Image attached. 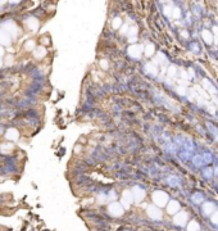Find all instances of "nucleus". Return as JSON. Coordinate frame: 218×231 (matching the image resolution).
<instances>
[{
    "label": "nucleus",
    "mask_w": 218,
    "mask_h": 231,
    "mask_svg": "<svg viewBox=\"0 0 218 231\" xmlns=\"http://www.w3.org/2000/svg\"><path fill=\"white\" fill-rule=\"evenodd\" d=\"M115 198H117V194H115V191H110L109 199H110V200H115Z\"/></svg>",
    "instance_id": "34"
},
{
    "label": "nucleus",
    "mask_w": 218,
    "mask_h": 231,
    "mask_svg": "<svg viewBox=\"0 0 218 231\" xmlns=\"http://www.w3.org/2000/svg\"><path fill=\"white\" fill-rule=\"evenodd\" d=\"M195 202H201L203 200V196H201V194H198V195H194V198H192Z\"/></svg>",
    "instance_id": "33"
},
{
    "label": "nucleus",
    "mask_w": 218,
    "mask_h": 231,
    "mask_svg": "<svg viewBox=\"0 0 218 231\" xmlns=\"http://www.w3.org/2000/svg\"><path fill=\"white\" fill-rule=\"evenodd\" d=\"M5 137L8 139V140L16 141V140H18V137H19V132L17 131L16 128H8L7 132H5Z\"/></svg>",
    "instance_id": "11"
},
{
    "label": "nucleus",
    "mask_w": 218,
    "mask_h": 231,
    "mask_svg": "<svg viewBox=\"0 0 218 231\" xmlns=\"http://www.w3.org/2000/svg\"><path fill=\"white\" fill-rule=\"evenodd\" d=\"M132 202H134V198H132V192H131L130 190H124L123 191V195H122V199H121V205L123 207L124 209H128L131 204H132Z\"/></svg>",
    "instance_id": "4"
},
{
    "label": "nucleus",
    "mask_w": 218,
    "mask_h": 231,
    "mask_svg": "<svg viewBox=\"0 0 218 231\" xmlns=\"http://www.w3.org/2000/svg\"><path fill=\"white\" fill-rule=\"evenodd\" d=\"M172 16H173L174 18H180V16H181L180 9H178V8H173V9H172Z\"/></svg>",
    "instance_id": "28"
},
{
    "label": "nucleus",
    "mask_w": 218,
    "mask_h": 231,
    "mask_svg": "<svg viewBox=\"0 0 218 231\" xmlns=\"http://www.w3.org/2000/svg\"><path fill=\"white\" fill-rule=\"evenodd\" d=\"M11 44V36L5 31L0 30V46H8Z\"/></svg>",
    "instance_id": "12"
},
{
    "label": "nucleus",
    "mask_w": 218,
    "mask_h": 231,
    "mask_svg": "<svg viewBox=\"0 0 218 231\" xmlns=\"http://www.w3.org/2000/svg\"><path fill=\"white\" fill-rule=\"evenodd\" d=\"M4 53H5V50H4V48L3 46H0V58H2L4 55Z\"/></svg>",
    "instance_id": "37"
},
{
    "label": "nucleus",
    "mask_w": 218,
    "mask_h": 231,
    "mask_svg": "<svg viewBox=\"0 0 218 231\" xmlns=\"http://www.w3.org/2000/svg\"><path fill=\"white\" fill-rule=\"evenodd\" d=\"M25 49L28 50V51L35 50V41H33V40H28L26 44H25Z\"/></svg>",
    "instance_id": "21"
},
{
    "label": "nucleus",
    "mask_w": 218,
    "mask_h": 231,
    "mask_svg": "<svg viewBox=\"0 0 218 231\" xmlns=\"http://www.w3.org/2000/svg\"><path fill=\"white\" fill-rule=\"evenodd\" d=\"M212 222L213 223H218V213L212 214Z\"/></svg>",
    "instance_id": "32"
},
{
    "label": "nucleus",
    "mask_w": 218,
    "mask_h": 231,
    "mask_svg": "<svg viewBox=\"0 0 218 231\" xmlns=\"http://www.w3.org/2000/svg\"><path fill=\"white\" fill-rule=\"evenodd\" d=\"M14 63V57L12 54H9L5 57V66H12Z\"/></svg>",
    "instance_id": "23"
},
{
    "label": "nucleus",
    "mask_w": 218,
    "mask_h": 231,
    "mask_svg": "<svg viewBox=\"0 0 218 231\" xmlns=\"http://www.w3.org/2000/svg\"><path fill=\"white\" fill-rule=\"evenodd\" d=\"M157 62H158V63H166V62H167V59H166V57H164L163 54H162V53H159V54H158V57H157Z\"/></svg>",
    "instance_id": "26"
},
{
    "label": "nucleus",
    "mask_w": 218,
    "mask_h": 231,
    "mask_svg": "<svg viewBox=\"0 0 218 231\" xmlns=\"http://www.w3.org/2000/svg\"><path fill=\"white\" fill-rule=\"evenodd\" d=\"M174 75H176V67H174V66H171V67H169V69H168V76L173 77Z\"/></svg>",
    "instance_id": "29"
},
{
    "label": "nucleus",
    "mask_w": 218,
    "mask_h": 231,
    "mask_svg": "<svg viewBox=\"0 0 218 231\" xmlns=\"http://www.w3.org/2000/svg\"><path fill=\"white\" fill-rule=\"evenodd\" d=\"M201 36H203V38L205 40V42H208V44H212V41H213V36H212V32H210V31L204 30V31L201 32Z\"/></svg>",
    "instance_id": "16"
},
{
    "label": "nucleus",
    "mask_w": 218,
    "mask_h": 231,
    "mask_svg": "<svg viewBox=\"0 0 218 231\" xmlns=\"http://www.w3.org/2000/svg\"><path fill=\"white\" fill-rule=\"evenodd\" d=\"M210 172H212V170H207V171H205V176L209 177V176H210Z\"/></svg>",
    "instance_id": "38"
},
{
    "label": "nucleus",
    "mask_w": 218,
    "mask_h": 231,
    "mask_svg": "<svg viewBox=\"0 0 218 231\" xmlns=\"http://www.w3.org/2000/svg\"><path fill=\"white\" fill-rule=\"evenodd\" d=\"M167 211L169 214H176L178 211H180V204H178L177 200H171L167 204Z\"/></svg>",
    "instance_id": "10"
},
{
    "label": "nucleus",
    "mask_w": 218,
    "mask_h": 231,
    "mask_svg": "<svg viewBox=\"0 0 218 231\" xmlns=\"http://www.w3.org/2000/svg\"><path fill=\"white\" fill-rule=\"evenodd\" d=\"M130 41H131V42H135V41H136V37H131Z\"/></svg>",
    "instance_id": "42"
},
{
    "label": "nucleus",
    "mask_w": 218,
    "mask_h": 231,
    "mask_svg": "<svg viewBox=\"0 0 218 231\" xmlns=\"http://www.w3.org/2000/svg\"><path fill=\"white\" fill-rule=\"evenodd\" d=\"M136 33H137V27L136 26H134V27H131L128 28V32H127V35L131 37H136Z\"/></svg>",
    "instance_id": "22"
},
{
    "label": "nucleus",
    "mask_w": 218,
    "mask_h": 231,
    "mask_svg": "<svg viewBox=\"0 0 218 231\" xmlns=\"http://www.w3.org/2000/svg\"><path fill=\"white\" fill-rule=\"evenodd\" d=\"M3 4H4V2H0V8L3 7Z\"/></svg>",
    "instance_id": "44"
},
{
    "label": "nucleus",
    "mask_w": 218,
    "mask_h": 231,
    "mask_svg": "<svg viewBox=\"0 0 218 231\" xmlns=\"http://www.w3.org/2000/svg\"><path fill=\"white\" fill-rule=\"evenodd\" d=\"M131 192H132V198L136 203H140V202L145 198V190L141 189V187H139V186H135L134 189L131 190Z\"/></svg>",
    "instance_id": "7"
},
{
    "label": "nucleus",
    "mask_w": 218,
    "mask_h": 231,
    "mask_svg": "<svg viewBox=\"0 0 218 231\" xmlns=\"http://www.w3.org/2000/svg\"><path fill=\"white\" fill-rule=\"evenodd\" d=\"M2 30L3 31H5L9 36H12L13 38H16L17 35H18V27L17 25L14 23L13 21H7V22H4L3 25H2Z\"/></svg>",
    "instance_id": "2"
},
{
    "label": "nucleus",
    "mask_w": 218,
    "mask_h": 231,
    "mask_svg": "<svg viewBox=\"0 0 218 231\" xmlns=\"http://www.w3.org/2000/svg\"><path fill=\"white\" fill-rule=\"evenodd\" d=\"M106 199V196L104 195V194H100L99 195V198H98V200H99V203H103V202Z\"/></svg>",
    "instance_id": "35"
},
{
    "label": "nucleus",
    "mask_w": 218,
    "mask_h": 231,
    "mask_svg": "<svg viewBox=\"0 0 218 231\" xmlns=\"http://www.w3.org/2000/svg\"><path fill=\"white\" fill-rule=\"evenodd\" d=\"M108 212L113 217H121L123 214V207L121 205L117 202H112L109 205H108Z\"/></svg>",
    "instance_id": "3"
},
{
    "label": "nucleus",
    "mask_w": 218,
    "mask_h": 231,
    "mask_svg": "<svg viewBox=\"0 0 218 231\" xmlns=\"http://www.w3.org/2000/svg\"><path fill=\"white\" fill-rule=\"evenodd\" d=\"M199 229H200V226L196 221H191V222L187 225V231H199Z\"/></svg>",
    "instance_id": "18"
},
{
    "label": "nucleus",
    "mask_w": 218,
    "mask_h": 231,
    "mask_svg": "<svg viewBox=\"0 0 218 231\" xmlns=\"http://www.w3.org/2000/svg\"><path fill=\"white\" fill-rule=\"evenodd\" d=\"M186 221H187V214L185 213V212H180V213H177L173 218L174 225H177V226H183L186 223Z\"/></svg>",
    "instance_id": "9"
},
{
    "label": "nucleus",
    "mask_w": 218,
    "mask_h": 231,
    "mask_svg": "<svg viewBox=\"0 0 218 231\" xmlns=\"http://www.w3.org/2000/svg\"><path fill=\"white\" fill-rule=\"evenodd\" d=\"M146 212H148L149 217L153 218V220H157V221H158V220L162 218V212H161V209H159L158 207H155V205H149L148 209H146Z\"/></svg>",
    "instance_id": "6"
},
{
    "label": "nucleus",
    "mask_w": 218,
    "mask_h": 231,
    "mask_svg": "<svg viewBox=\"0 0 218 231\" xmlns=\"http://www.w3.org/2000/svg\"><path fill=\"white\" fill-rule=\"evenodd\" d=\"M112 26L114 30H117V28H119L121 26H122V19H121L119 17H115L113 21H112Z\"/></svg>",
    "instance_id": "20"
},
{
    "label": "nucleus",
    "mask_w": 218,
    "mask_h": 231,
    "mask_svg": "<svg viewBox=\"0 0 218 231\" xmlns=\"http://www.w3.org/2000/svg\"><path fill=\"white\" fill-rule=\"evenodd\" d=\"M33 55H35L36 58H38V59H41V58H44L46 55V49H45V46H37L35 50H33Z\"/></svg>",
    "instance_id": "14"
},
{
    "label": "nucleus",
    "mask_w": 218,
    "mask_h": 231,
    "mask_svg": "<svg viewBox=\"0 0 218 231\" xmlns=\"http://www.w3.org/2000/svg\"><path fill=\"white\" fill-rule=\"evenodd\" d=\"M164 13H166V16H172V8L171 7H166L164 8Z\"/></svg>",
    "instance_id": "31"
},
{
    "label": "nucleus",
    "mask_w": 218,
    "mask_h": 231,
    "mask_svg": "<svg viewBox=\"0 0 218 231\" xmlns=\"http://www.w3.org/2000/svg\"><path fill=\"white\" fill-rule=\"evenodd\" d=\"M128 26L127 25H124V26H121V33L122 35H127V32H128Z\"/></svg>",
    "instance_id": "30"
},
{
    "label": "nucleus",
    "mask_w": 218,
    "mask_h": 231,
    "mask_svg": "<svg viewBox=\"0 0 218 231\" xmlns=\"http://www.w3.org/2000/svg\"><path fill=\"white\" fill-rule=\"evenodd\" d=\"M213 211H214V205H213L212 203H205V204H203V212H204L205 214H210Z\"/></svg>",
    "instance_id": "17"
},
{
    "label": "nucleus",
    "mask_w": 218,
    "mask_h": 231,
    "mask_svg": "<svg viewBox=\"0 0 218 231\" xmlns=\"http://www.w3.org/2000/svg\"><path fill=\"white\" fill-rule=\"evenodd\" d=\"M189 75H190V76H191V77H192V76H194V72H192V69H190V71H189Z\"/></svg>",
    "instance_id": "43"
},
{
    "label": "nucleus",
    "mask_w": 218,
    "mask_h": 231,
    "mask_svg": "<svg viewBox=\"0 0 218 231\" xmlns=\"http://www.w3.org/2000/svg\"><path fill=\"white\" fill-rule=\"evenodd\" d=\"M154 50H155V48H154L153 44H148L145 46V55L146 57H152L154 54Z\"/></svg>",
    "instance_id": "19"
},
{
    "label": "nucleus",
    "mask_w": 218,
    "mask_h": 231,
    "mask_svg": "<svg viewBox=\"0 0 218 231\" xmlns=\"http://www.w3.org/2000/svg\"><path fill=\"white\" fill-rule=\"evenodd\" d=\"M26 26L28 27V30H31L32 32H36L38 30V26H40V23L35 18V17H28L26 19Z\"/></svg>",
    "instance_id": "8"
},
{
    "label": "nucleus",
    "mask_w": 218,
    "mask_h": 231,
    "mask_svg": "<svg viewBox=\"0 0 218 231\" xmlns=\"http://www.w3.org/2000/svg\"><path fill=\"white\" fill-rule=\"evenodd\" d=\"M181 35H182L183 37H187V36H189V35H187V32H186V31H182V32H181Z\"/></svg>",
    "instance_id": "40"
},
{
    "label": "nucleus",
    "mask_w": 218,
    "mask_h": 231,
    "mask_svg": "<svg viewBox=\"0 0 218 231\" xmlns=\"http://www.w3.org/2000/svg\"><path fill=\"white\" fill-rule=\"evenodd\" d=\"M2 64H3V62H2V58H0V67H2Z\"/></svg>",
    "instance_id": "45"
},
{
    "label": "nucleus",
    "mask_w": 218,
    "mask_h": 231,
    "mask_svg": "<svg viewBox=\"0 0 218 231\" xmlns=\"http://www.w3.org/2000/svg\"><path fill=\"white\" fill-rule=\"evenodd\" d=\"M128 55L131 58H135V59H139L141 57L143 51H144V48L141 45H137V44H132L130 48H128Z\"/></svg>",
    "instance_id": "5"
},
{
    "label": "nucleus",
    "mask_w": 218,
    "mask_h": 231,
    "mask_svg": "<svg viewBox=\"0 0 218 231\" xmlns=\"http://www.w3.org/2000/svg\"><path fill=\"white\" fill-rule=\"evenodd\" d=\"M100 67H101V68H103L104 71L108 69V68H109V63H108V60H106V59H101V60H100Z\"/></svg>",
    "instance_id": "25"
},
{
    "label": "nucleus",
    "mask_w": 218,
    "mask_h": 231,
    "mask_svg": "<svg viewBox=\"0 0 218 231\" xmlns=\"http://www.w3.org/2000/svg\"><path fill=\"white\" fill-rule=\"evenodd\" d=\"M12 150H13L12 143H5V144H2V145H0V152L3 154H9V153H12Z\"/></svg>",
    "instance_id": "15"
},
{
    "label": "nucleus",
    "mask_w": 218,
    "mask_h": 231,
    "mask_svg": "<svg viewBox=\"0 0 218 231\" xmlns=\"http://www.w3.org/2000/svg\"><path fill=\"white\" fill-rule=\"evenodd\" d=\"M177 91H178V94L185 95V88H178V89H177Z\"/></svg>",
    "instance_id": "36"
},
{
    "label": "nucleus",
    "mask_w": 218,
    "mask_h": 231,
    "mask_svg": "<svg viewBox=\"0 0 218 231\" xmlns=\"http://www.w3.org/2000/svg\"><path fill=\"white\" fill-rule=\"evenodd\" d=\"M213 32H214L216 35L218 36V27H213Z\"/></svg>",
    "instance_id": "39"
},
{
    "label": "nucleus",
    "mask_w": 218,
    "mask_h": 231,
    "mask_svg": "<svg viewBox=\"0 0 218 231\" xmlns=\"http://www.w3.org/2000/svg\"><path fill=\"white\" fill-rule=\"evenodd\" d=\"M145 71H146V73H149V75L155 76L158 73V67L155 63H146L145 64Z\"/></svg>",
    "instance_id": "13"
},
{
    "label": "nucleus",
    "mask_w": 218,
    "mask_h": 231,
    "mask_svg": "<svg viewBox=\"0 0 218 231\" xmlns=\"http://www.w3.org/2000/svg\"><path fill=\"white\" fill-rule=\"evenodd\" d=\"M152 198H153L154 204H157V207H164L168 203V195L164 191H161V190L154 191Z\"/></svg>",
    "instance_id": "1"
},
{
    "label": "nucleus",
    "mask_w": 218,
    "mask_h": 231,
    "mask_svg": "<svg viewBox=\"0 0 218 231\" xmlns=\"http://www.w3.org/2000/svg\"><path fill=\"white\" fill-rule=\"evenodd\" d=\"M203 84H204V86H205V88H208V89H209L210 90V93H213V94H216V89L214 88H213V86L209 84V82H208V81L207 80H204V81H203Z\"/></svg>",
    "instance_id": "27"
},
{
    "label": "nucleus",
    "mask_w": 218,
    "mask_h": 231,
    "mask_svg": "<svg viewBox=\"0 0 218 231\" xmlns=\"http://www.w3.org/2000/svg\"><path fill=\"white\" fill-rule=\"evenodd\" d=\"M194 163H195L196 166H201L203 163H204V159H203L200 156H196V157H194Z\"/></svg>",
    "instance_id": "24"
},
{
    "label": "nucleus",
    "mask_w": 218,
    "mask_h": 231,
    "mask_svg": "<svg viewBox=\"0 0 218 231\" xmlns=\"http://www.w3.org/2000/svg\"><path fill=\"white\" fill-rule=\"evenodd\" d=\"M80 150H81V146H76V148H75V152H76V153H78Z\"/></svg>",
    "instance_id": "41"
}]
</instances>
